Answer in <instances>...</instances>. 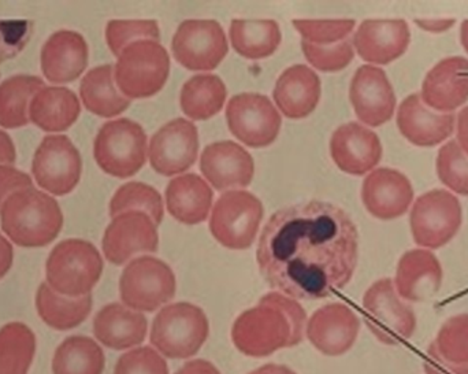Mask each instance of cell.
Listing matches in <instances>:
<instances>
[{
  "mask_svg": "<svg viewBox=\"0 0 468 374\" xmlns=\"http://www.w3.org/2000/svg\"><path fill=\"white\" fill-rule=\"evenodd\" d=\"M256 260L270 287L294 301H318L351 282L359 233L348 213L333 203H297L270 217Z\"/></svg>",
  "mask_w": 468,
  "mask_h": 374,
  "instance_id": "cell-1",
  "label": "cell"
},
{
  "mask_svg": "<svg viewBox=\"0 0 468 374\" xmlns=\"http://www.w3.org/2000/svg\"><path fill=\"white\" fill-rule=\"evenodd\" d=\"M305 321L307 315L297 301L281 293H270L258 306L234 321L233 345L244 356L263 358L300 345L304 339Z\"/></svg>",
  "mask_w": 468,
  "mask_h": 374,
  "instance_id": "cell-2",
  "label": "cell"
},
{
  "mask_svg": "<svg viewBox=\"0 0 468 374\" xmlns=\"http://www.w3.org/2000/svg\"><path fill=\"white\" fill-rule=\"evenodd\" d=\"M2 230L16 246L44 247L63 227V214L54 198L35 188L14 192L0 210Z\"/></svg>",
  "mask_w": 468,
  "mask_h": 374,
  "instance_id": "cell-3",
  "label": "cell"
},
{
  "mask_svg": "<svg viewBox=\"0 0 468 374\" xmlns=\"http://www.w3.org/2000/svg\"><path fill=\"white\" fill-rule=\"evenodd\" d=\"M210 324L199 306L180 302L167 305L154 318L151 345L170 359L197 356L207 340Z\"/></svg>",
  "mask_w": 468,
  "mask_h": 374,
  "instance_id": "cell-4",
  "label": "cell"
},
{
  "mask_svg": "<svg viewBox=\"0 0 468 374\" xmlns=\"http://www.w3.org/2000/svg\"><path fill=\"white\" fill-rule=\"evenodd\" d=\"M103 273V260L90 241L69 239L58 244L47 260V283L60 295H90Z\"/></svg>",
  "mask_w": 468,
  "mask_h": 374,
  "instance_id": "cell-5",
  "label": "cell"
},
{
  "mask_svg": "<svg viewBox=\"0 0 468 374\" xmlns=\"http://www.w3.org/2000/svg\"><path fill=\"white\" fill-rule=\"evenodd\" d=\"M170 76V57L159 41L137 40L129 44L114 68L118 90L128 99L156 95Z\"/></svg>",
  "mask_w": 468,
  "mask_h": 374,
  "instance_id": "cell-6",
  "label": "cell"
},
{
  "mask_svg": "<svg viewBox=\"0 0 468 374\" xmlns=\"http://www.w3.org/2000/svg\"><path fill=\"white\" fill-rule=\"evenodd\" d=\"M463 208L448 189L436 188L418 197L410 208V230L420 249H442L461 232Z\"/></svg>",
  "mask_w": 468,
  "mask_h": 374,
  "instance_id": "cell-7",
  "label": "cell"
},
{
  "mask_svg": "<svg viewBox=\"0 0 468 374\" xmlns=\"http://www.w3.org/2000/svg\"><path fill=\"white\" fill-rule=\"evenodd\" d=\"M93 156L107 175L133 177L147 162V134L140 123L128 118L109 121L96 134Z\"/></svg>",
  "mask_w": 468,
  "mask_h": 374,
  "instance_id": "cell-8",
  "label": "cell"
},
{
  "mask_svg": "<svg viewBox=\"0 0 468 374\" xmlns=\"http://www.w3.org/2000/svg\"><path fill=\"white\" fill-rule=\"evenodd\" d=\"M363 310L366 326L382 345H401L417 332V315L409 302L400 298L389 277L378 280L366 291Z\"/></svg>",
  "mask_w": 468,
  "mask_h": 374,
  "instance_id": "cell-9",
  "label": "cell"
},
{
  "mask_svg": "<svg viewBox=\"0 0 468 374\" xmlns=\"http://www.w3.org/2000/svg\"><path fill=\"white\" fill-rule=\"evenodd\" d=\"M177 282L166 262L150 255L132 261L120 279L121 301L136 312L153 313L176 296Z\"/></svg>",
  "mask_w": 468,
  "mask_h": 374,
  "instance_id": "cell-10",
  "label": "cell"
},
{
  "mask_svg": "<svg viewBox=\"0 0 468 374\" xmlns=\"http://www.w3.org/2000/svg\"><path fill=\"white\" fill-rule=\"evenodd\" d=\"M263 205L248 191H228L221 195L210 217V232L229 250H247L255 243Z\"/></svg>",
  "mask_w": 468,
  "mask_h": 374,
  "instance_id": "cell-11",
  "label": "cell"
},
{
  "mask_svg": "<svg viewBox=\"0 0 468 374\" xmlns=\"http://www.w3.org/2000/svg\"><path fill=\"white\" fill-rule=\"evenodd\" d=\"M176 60L188 70H214L229 51L224 27L216 19H186L173 36Z\"/></svg>",
  "mask_w": 468,
  "mask_h": 374,
  "instance_id": "cell-12",
  "label": "cell"
},
{
  "mask_svg": "<svg viewBox=\"0 0 468 374\" xmlns=\"http://www.w3.org/2000/svg\"><path fill=\"white\" fill-rule=\"evenodd\" d=\"M81 172V155L68 136L44 137L32 164L33 177L40 188L55 197H65L76 188Z\"/></svg>",
  "mask_w": 468,
  "mask_h": 374,
  "instance_id": "cell-13",
  "label": "cell"
},
{
  "mask_svg": "<svg viewBox=\"0 0 468 374\" xmlns=\"http://www.w3.org/2000/svg\"><path fill=\"white\" fill-rule=\"evenodd\" d=\"M230 132L250 148L269 147L280 134L281 114L267 96L261 93H239L227 107Z\"/></svg>",
  "mask_w": 468,
  "mask_h": 374,
  "instance_id": "cell-14",
  "label": "cell"
},
{
  "mask_svg": "<svg viewBox=\"0 0 468 374\" xmlns=\"http://www.w3.org/2000/svg\"><path fill=\"white\" fill-rule=\"evenodd\" d=\"M349 101L357 120L370 128L389 123L398 110L395 88L387 71L378 66L363 65L355 71L349 85Z\"/></svg>",
  "mask_w": 468,
  "mask_h": 374,
  "instance_id": "cell-15",
  "label": "cell"
},
{
  "mask_svg": "<svg viewBox=\"0 0 468 374\" xmlns=\"http://www.w3.org/2000/svg\"><path fill=\"white\" fill-rule=\"evenodd\" d=\"M199 155V132L186 118L165 123L151 139L148 156L153 169L165 177L181 175L194 166Z\"/></svg>",
  "mask_w": 468,
  "mask_h": 374,
  "instance_id": "cell-16",
  "label": "cell"
},
{
  "mask_svg": "<svg viewBox=\"0 0 468 374\" xmlns=\"http://www.w3.org/2000/svg\"><path fill=\"white\" fill-rule=\"evenodd\" d=\"M103 254L112 265H125L136 254L158 251L156 224L142 211H126L112 219L104 232Z\"/></svg>",
  "mask_w": 468,
  "mask_h": 374,
  "instance_id": "cell-17",
  "label": "cell"
},
{
  "mask_svg": "<svg viewBox=\"0 0 468 374\" xmlns=\"http://www.w3.org/2000/svg\"><path fill=\"white\" fill-rule=\"evenodd\" d=\"M362 202L379 221H395L409 213L415 200L411 180L400 170L377 167L362 184Z\"/></svg>",
  "mask_w": 468,
  "mask_h": 374,
  "instance_id": "cell-18",
  "label": "cell"
},
{
  "mask_svg": "<svg viewBox=\"0 0 468 374\" xmlns=\"http://www.w3.org/2000/svg\"><path fill=\"white\" fill-rule=\"evenodd\" d=\"M352 44L365 62L389 65L406 54L411 44V29L403 18L365 19L355 32Z\"/></svg>",
  "mask_w": 468,
  "mask_h": 374,
  "instance_id": "cell-19",
  "label": "cell"
},
{
  "mask_svg": "<svg viewBox=\"0 0 468 374\" xmlns=\"http://www.w3.org/2000/svg\"><path fill=\"white\" fill-rule=\"evenodd\" d=\"M396 125L401 136L415 147L433 148L444 144L455 134L456 114L429 109L420 92H415L399 104Z\"/></svg>",
  "mask_w": 468,
  "mask_h": 374,
  "instance_id": "cell-20",
  "label": "cell"
},
{
  "mask_svg": "<svg viewBox=\"0 0 468 374\" xmlns=\"http://www.w3.org/2000/svg\"><path fill=\"white\" fill-rule=\"evenodd\" d=\"M330 155L344 173L365 176L378 166L384 147L376 132L363 123H348L338 126L332 134Z\"/></svg>",
  "mask_w": 468,
  "mask_h": 374,
  "instance_id": "cell-21",
  "label": "cell"
},
{
  "mask_svg": "<svg viewBox=\"0 0 468 374\" xmlns=\"http://www.w3.org/2000/svg\"><path fill=\"white\" fill-rule=\"evenodd\" d=\"M305 332L319 353L329 357L344 356L356 343L360 320L346 305L330 304L311 315Z\"/></svg>",
  "mask_w": 468,
  "mask_h": 374,
  "instance_id": "cell-22",
  "label": "cell"
},
{
  "mask_svg": "<svg viewBox=\"0 0 468 374\" xmlns=\"http://www.w3.org/2000/svg\"><path fill=\"white\" fill-rule=\"evenodd\" d=\"M444 271L431 250L412 249L404 252L396 268V291L409 304L431 301L442 287Z\"/></svg>",
  "mask_w": 468,
  "mask_h": 374,
  "instance_id": "cell-23",
  "label": "cell"
},
{
  "mask_svg": "<svg viewBox=\"0 0 468 374\" xmlns=\"http://www.w3.org/2000/svg\"><path fill=\"white\" fill-rule=\"evenodd\" d=\"M420 99L437 112H455L468 102V59L448 57L433 66L423 79Z\"/></svg>",
  "mask_w": 468,
  "mask_h": 374,
  "instance_id": "cell-24",
  "label": "cell"
},
{
  "mask_svg": "<svg viewBox=\"0 0 468 374\" xmlns=\"http://www.w3.org/2000/svg\"><path fill=\"white\" fill-rule=\"evenodd\" d=\"M200 170L213 188L224 192L250 186L255 175V162L245 148L227 140L208 144L203 150Z\"/></svg>",
  "mask_w": 468,
  "mask_h": 374,
  "instance_id": "cell-25",
  "label": "cell"
},
{
  "mask_svg": "<svg viewBox=\"0 0 468 374\" xmlns=\"http://www.w3.org/2000/svg\"><path fill=\"white\" fill-rule=\"evenodd\" d=\"M88 44L79 32H55L41 49V70L54 84H66L79 79L88 66Z\"/></svg>",
  "mask_w": 468,
  "mask_h": 374,
  "instance_id": "cell-26",
  "label": "cell"
},
{
  "mask_svg": "<svg viewBox=\"0 0 468 374\" xmlns=\"http://www.w3.org/2000/svg\"><path fill=\"white\" fill-rule=\"evenodd\" d=\"M322 84L318 74L305 65L286 69L275 82V104L285 117L302 120L308 117L321 101Z\"/></svg>",
  "mask_w": 468,
  "mask_h": 374,
  "instance_id": "cell-27",
  "label": "cell"
},
{
  "mask_svg": "<svg viewBox=\"0 0 468 374\" xmlns=\"http://www.w3.org/2000/svg\"><path fill=\"white\" fill-rule=\"evenodd\" d=\"M147 318L125 305H107L93 320L96 339L112 350H128L142 345L147 337Z\"/></svg>",
  "mask_w": 468,
  "mask_h": 374,
  "instance_id": "cell-28",
  "label": "cell"
},
{
  "mask_svg": "<svg viewBox=\"0 0 468 374\" xmlns=\"http://www.w3.org/2000/svg\"><path fill=\"white\" fill-rule=\"evenodd\" d=\"M165 197L167 211L181 224L197 225L206 221L213 208V189L195 173L173 178Z\"/></svg>",
  "mask_w": 468,
  "mask_h": 374,
  "instance_id": "cell-29",
  "label": "cell"
},
{
  "mask_svg": "<svg viewBox=\"0 0 468 374\" xmlns=\"http://www.w3.org/2000/svg\"><path fill=\"white\" fill-rule=\"evenodd\" d=\"M81 112L79 98L73 91L62 87H44L33 96L29 121L46 132H65L76 123Z\"/></svg>",
  "mask_w": 468,
  "mask_h": 374,
  "instance_id": "cell-30",
  "label": "cell"
},
{
  "mask_svg": "<svg viewBox=\"0 0 468 374\" xmlns=\"http://www.w3.org/2000/svg\"><path fill=\"white\" fill-rule=\"evenodd\" d=\"M80 96L85 109L103 118L117 117L131 106V99L114 85L112 65H101L85 74L80 84Z\"/></svg>",
  "mask_w": 468,
  "mask_h": 374,
  "instance_id": "cell-31",
  "label": "cell"
},
{
  "mask_svg": "<svg viewBox=\"0 0 468 374\" xmlns=\"http://www.w3.org/2000/svg\"><path fill=\"white\" fill-rule=\"evenodd\" d=\"M92 305L90 294L80 298H70L55 293L48 283H43L36 294L38 315L47 326L57 331H70L81 326L92 312Z\"/></svg>",
  "mask_w": 468,
  "mask_h": 374,
  "instance_id": "cell-32",
  "label": "cell"
},
{
  "mask_svg": "<svg viewBox=\"0 0 468 374\" xmlns=\"http://www.w3.org/2000/svg\"><path fill=\"white\" fill-rule=\"evenodd\" d=\"M229 35L237 54L252 60L271 57L282 40L274 19H233Z\"/></svg>",
  "mask_w": 468,
  "mask_h": 374,
  "instance_id": "cell-33",
  "label": "cell"
},
{
  "mask_svg": "<svg viewBox=\"0 0 468 374\" xmlns=\"http://www.w3.org/2000/svg\"><path fill=\"white\" fill-rule=\"evenodd\" d=\"M227 96V85L219 76L197 74L181 90V110L191 120H210L224 109Z\"/></svg>",
  "mask_w": 468,
  "mask_h": 374,
  "instance_id": "cell-34",
  "label": "cell"
},
{
  "mask_svg": "<svg viewBox=\"0 0 468 374\" xmlns=\"http://www.w3.org/2000/svg\"><path fill=\"white\" fill-rule=\"evenodd\" d=\"M106 357L101 346L87 337H68L52 359L54 374H103Z\"/></svg>",
  "mask_w": 468,
  "mask_h": 374,
  "instance_id": "cell-35",
  "label": "cell"
},
{
  "mask_svg": "<svg viewBox=\"0 0 468 374\" xmlns=\"http://www.w3.org/2000/svg\"><path fill=\"white\" fill-rule=\"evenodd\" d=\"M44 81L35 76H14L0 84V126L16 129L29 123L27 103Z\"/></svg>",
  "mask_w": 468,
  "mask_h": 374,
  "instance_id": "cell-36",
  "label": "cell"
},
{
  "mask_svg": "<svg viewBox=\"0 0 468 374\" xmlns=\"http://www.w3.org/2000/svg\"><path fill=\"white\" fill-rule=\"evenodd\" d=\"M36 353L29 326L11 323L0 329V374H27Z\"/></svg>",
  "mask_w": 468,
  "mask_h": 374,
  "instance_id": "cell-37",
  "label": "cell"
},
{
  "mask_svg": "<svg viewBox=\"0 0 468 374\" xmlns=\"http://www.w3.org/2000/svg\"><path fill=\"white\" fill-rule=\"evenodd\" d=\"M126 211H142V213L147 214L156 225H159L164 219V200L154 187L132 181V183L120 187L110 202L112 219L126 213Z\"/></svg>",
  "mask_w": 468,
  "mask_h": 374,
  "instance_id": "cell-38",
  "label": "cell"
},
{
  "mask_svg": "<svg viewBox=\"0 0 468 374\" xmlns=\"http://www.w3.org/2000/svg\"><path fill=\"white\" fill-rule=\"evenodd\" d=\"M436 172L448 191L459 197H468V156L456 140H448L440 147Z\"/></svg>",
  "mask_w": 468,
  "mask_h": 374,
  "instance_id": "cell-39",
  "label": "cell"
},
{
  "mask_svg": "<svg viewBox=\"0 0 468 374\" xmlns=\"http://www.w3.org/2000/svg\"><path fill=\"white\" fill-rule=\"evenodd\" d=\"M137 40H161V27L155 19H112L106 27V41L112 54Z\"/></svg>",
  "mask_w": 468,
  "mask_h": 374,
  "instance_id": "cell-40",
  "label": "cell"
},
{
  "mask_svg": "<svg viewBox=\"0 0 468 374\" xmlns=\"http://www.w3.org/2000/svg\"><path fill=\"white\" fill-rule=\"evenodd\" d=\"M433 345L448 361L468 365V313L448 318L439 329Z\"/></svg>",
  "mask_w": 468,
  "mask_h": 374,
  "instance_id": "cell-41",
  "label": "cell"
},
{
  "mask_svg": "<svg viewBox=\"0 0 468 374\" xmlns=\"http://www.w3.org/2000/svg\"><path fill=\"white\" fill-rule=\"evenodd\" d=\"M355 19H293V27L311 44L329 46L346 40L354 32Z\"/></svg>",
  "mask_w": 468,
  "mask_h": 374,
  "instance_id": "cell-42",
  "label": "cell"
},
{
  "mask_svg": "<svg viewBox=\"0 0 468 374\" xmlns=\"http://www.w3.org/2000/svg\"><path fill=\"white\" fill-rule=\"evenodd\" d=\"M303 54L305 59L321 71L335 73L343 70L354 60L355 48L352 41L344 40L335 46H315L302 41Z\"/></svg>",
  "mask_w": 468,
  "mask_h": 374,
  "instance_id": "cell-43",
  "label": "cell"
},
{
  "mask_svg": "<svg viewBox=\"0 0 468 374\" xmlns=\"http://www.w3.org/2000/svg\"><path fill=\"white\" fill-rule=\"evenodd\" d=\"M114 374H169V367L153 347H140L118 359Z\"/></svg>",
  "mask_w": 468,
  "mask_h": 374,
  "instance_id": "cell-44",
  "label": "cell"
},
{
  "mask_svg": "<svg viewBox=\"0 0 468 374\" xmlns=\"http://www.w3.org/2000/svg\"><path fill=\"white\" fill-rule=\"evenodd\" d=\"M27 188H33L32 178L27 173L13 166H0V210L10 195Z\"/></svg>",
  "mask_w": 468,
  "mask_h": 374,
  "instance_id": "cell-45",
  "label": "cell"
},
{
  "mask_svg": "<svg viewBox=\"0 0 468 374\" xmlns=\"http://www.w3.org/2000/svg\"><path fill=\"white\" fill-rule=\"evenodd\" d=\"M425 374H468V365L453 364L444 357L440 356L433 342L431 343L422 365Z\"/></svg>",
  "mask_w": 468,
  "mask_h": 374,
  "instance_id": "cell-46",
  "label": "cell"
},
{
  "mask_svg": "<svg viewBox=\"0 0 468 374\" xmlns=\"http://www.w3.org/2000/svg\"><path fill=\"white\" fill-rule=\"evenodd\" d=\"M417 27L425 32L434 33V35H440V33L447 32V30L452 29L455 27V18H417L414 19Z\"/></svg>",
  "mask_w": 468,
  "mask_h": 374,
  "instance_id": "cell-47",
  "label": "cell"
},
{
  "mask_svg": "<svg viewBox=\"0 0 468 374\" xmlns=\"http://www.w3.org/2000/svg\"><path fill=\"white\" fill-rule=\"evenodd\" d=\"M455 132L456 142L468 156V106L463 107L456 115Z\"/></svg>",
  "mask_w": 468,
  "mask_h": 374,
  "instance_id": "cell-48",
  "label": "cell"
},
{
  "mask_svg": "<svg viewBox=\"0 0 468 374\" xmlns=\"http://www.w3.org/2000/svg\"><path fill=\"white\" fill-rule=\"evenodd\" d=\"M176 374H221V372L206 359H195V361L186 362Z\"/></svg>",
  "mask_w": 468,
  "mask_h": 374,
  "instance_id": "cell-49",
  "label": "cell"
},
{
  "mask_svg": "<svg viewBox=\"0 0 468 374\" xmlns=\"http://www.w3.org/2000/svg\"><path fill=\"white\" fill-rule=\"evenodd\" d=\"M14 251L10 241L0 233V279L5 276L13 266Z\"/></svg>",
  "mask_w": 468,
  "mask_h": 374,
  "instance_id": "cell-50",
  "label": "cell"
},
{
  "mask_svg": "<svg viewBox=\"0 0 468 374\" xmlns=\"http://www.w3.org/2000/svg\"><path fill=\"white\" fill-rule=\"evenodd\" d=\"M16 159L13 140L5 132L0 131V164L14 165Z\"/></svg>",
  "mask_w": 468,
  "mask_h": 374,
  "instance_id": "cell-51",
  "label": "cell"
},
{
  "mask_svg": "<svg viewBox=\"0 0 468 374\" xmlns=\"http://www.w3.org/2000/svg\"><path fill=\"white\" fill-rule=\"evenodd\" d=\"M250 374H296L293 370L289 369L288 367L283 365L269 364L264 367L259 368V369L253 370Z\"/></svg>",
  "mask_w": 468,
  "mask_h": 374,
  "instance_id": "cell-52",
  "label": "cell"
},
{
  "mask_svg": "<svg viewBox=\"0 0 468 374\" xmlns=\"http://www.w3.org/2000/svg\"><path fill=\"white\" fill-rule=\"evenodd\" d=\"M461 43L468 54V19H464L461 25Z\"/></svg>",
  "mask_w": 468,
  "mask_h": 374,
  "instance_id": "cell-53",
  "label": "cell"
}]
</instances>
